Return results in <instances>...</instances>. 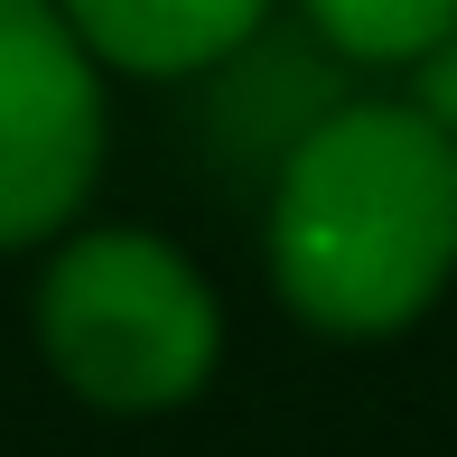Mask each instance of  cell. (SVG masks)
<instances>
[{
	"mask_svg": "<svg viewBox=\"0 0 457 457\" xmlns=\"http://www.w3.org/2000/svg\"><path fill=\"white\" fill-rule=\"evenodd\" d=\"M271 289L318 337H402L457 280V140L420 103H327L271 169Z\"/></svg>",
	"mask_w": 457,
	"mask_h": 457,
	"instance_id": "cell-1",
	"label": "cell"
},
{
	"mask_svg": "<svg viewBox=\"0 0 457 457\" xmlns=\"http://www.w3.org/2000/svg\"><path fill=\"white\" fill-rule=\"evenodd\" d=\"M37 355L85 411L150 420L215 383L224 364V308L215 280L140 224L56 234L37 271Z\"/></svg>",
	"mask_w": 457,
	"mask_h": 457,
	"instance_id": "cell-2",
	"label": "cell"
},
{
	"mask_svg": "<svg viewBox=\"0 0 457 457\" xmlns=\"http://www.w3.org/2000/svg\"><path fill=\"white\" fill-rule=\"evenodd\" d=\"M103 178V56L56 0H0V253L56 243Z\"/></svg>",
	"mask_w": 457,
	"mask_h": 457,
	"instance_id": "cell-3",
	"label": "cell"
},
{
	"mask_svg": "<svg viewBox=\"0 0 457 457\" xmlns=\"http://www.w3.org/2000/svg\"><path fill=\"white\" fill-rule=\"evenodd\" d=\"M112 75H215L262 37L271 0H56Z\"/></svg>",
	"mask_w": 457,
	"mask_h": 457,
	"instance_id": "cell-4",
	"label": "cell"
},
{
	"mask_svg": "<svg viewBox=\"0 0 457 457\" xmlns=\"http://www.w3.org/2000/svg\"><path fill=\"white\" fill-rule=\"evenodd\" d=\"M345 66H420L457 29V0H299Z\"/></svg>",
	"mask_w": 457,
	"mask_h": 457,
	"instance_id": "cell-5",
	"label": "cell"
},
{
	"mask_svg": "<svg viewBox=\"0 0 457 457\" xmlns=\"http://www.w3.org/2000/svg\"><path fill=\"white\" fill-rule=\"evenodd\" d=\"M411 103H420L429 121H439V131L457 140V29L439 37V47L420 56V66H411Z\"/></svg>",
	"mask_w": 457,
	"mask_h": 457,
	"instance_id": "cell-6",
	"label": "cell"
}]
</instances>
